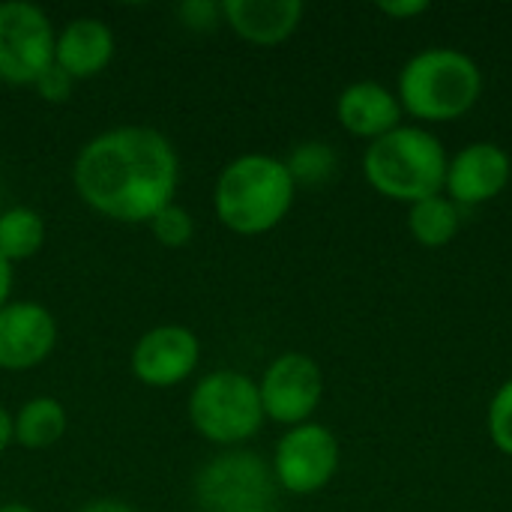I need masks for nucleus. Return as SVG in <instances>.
I'll return each mask as SVG.
<instances>
[{
	"instance_id": "f8f14e48",
	"label": "nucleus",
	"mask_w": 512,
	"mask_h": 512,
	"mask_svg": "<svg viewBox=\"0 0 512 512\" xmlns=\"http://www.w3.org/2000/svg\"><path fill=\"white\" fill-rule=\"evenodd\" d=\"M512 177L510 156L492 144V141H477L459 150L450 165H447V183L444 189L450 192V201L459 207H477L492 198H498Z\"/></svg>"
},
{
	"instance_id": "6e6552de",
	"label": "nucleus",
	"mask_w": 512,
	"mask_h": 512,
	"mask_svg": "<svg viewBox=\"0 0 512 512\" xmlns=\"http://www.w3.org/2000/svg\"><path fill=\"white\" fill-rule=\"evenodd\" d=\"M339 468V441L327 426L303 423L288 429L273 456L276 483L294 495H312L324 489Z\"/></svg>"
},
{
	"instance_id": "a211bd4d",
	"label": "nucleus",
	"mask_w": 512,
	"mask_h": 512,
	"mask_svg": "<svg viewBox=\"0 0 512 512\" xmlns=\"http://www.w3.org/2000/svg\"><path fill=\"white\" fill-rule=\"evenodd\" d=\"M45 243V222L30 207H9L0 213V255L12 261L33 258Z\"/></svg>"
},
{
	"instance_id": "bb28decb",
	"label": "nucleus",
	"mask_w": 512,
	"mask_h": 512,
	"mask_svg": "<svg viewBox=\"0 0 512 512\" xmlns=\"http://www.w3.org/2000/svg\"><path fill=\"white\" fill-rule=\"evenodd\" d=\"M12 444V414L0 408V453Z\"/></svg>"
},
{
	"instance_id": "2eb2a0df",
	"label": "nucleus",
	"mask_w": 512,
	"mask_h": 512,
	"mask_svg": "<svg viewBox=\"0 0 512 512\" xmlns=\"http://www.w3.org/2000/svg\"><path fill=\"white\" fill-rule=\"evenodd\" d=\"M336 114H339V123L351 135L369 138V141H378L387 132L402 126L399 123L402 120L399 96L378 81H357V84L345 87L336 102Z\"/></svg>"
},
{
	"instance_id": "5701e85b",
	"label": "nucleus",
	"mask_w": 512,
	"mask_h": 512,
	"mask_svg": "<svg viewBox=\"0 0 512 512\" xmlns=\"http://www.w3.org/2000/svg\"><path fill=\"white\" fill-rule=\"evenodd\" d=\"M72 78L57 66V63H51L39 78H36V93L45 99V102H63V99H69V93H72Z\"/></svg>"
},
{
	"instance_id": "c85d7f7f",
	"label": "nucleus",
	"mask_w": 512,
	"mask_h": 512,
	"mask_svg": "<svg viewBox=\"0 0 512 512\" xmlns=\"http://www.w3.org/2000/svg\"><path fill=\"white\" fill-rule=\"evenodd\" d=\"M0 213H3V210H0Z\"/></svg>"
},
{
	"instance_id": "f03ea898",
	"label": "nucleus",
	"mask_w": 512,
	"mask_h": 512,
	"mask_svg": "<svg viewBox=\"0 0 512 512\" xmlns=\"http://www.w3.org/2000/svg\"><path fill=\"white\" fill-rule=\"evenodd\" d=\"M294 180L282 159L246 153L228 162L216 180L213 207L219 222L243 237L276 228L294 204Z\"/></svg>"
},
{
	"instance_id": "412c9836",
	"label": "nucleus",
	"mask_w": 512,
	"mask_h": 512,
	"mask_svg": "<svg viewBox=\"0 0 512 512\" xmlns=\"http://www.w3.org/2000/svg\"><path fill=\"white\" fill-rule=\"evenodd\" d=\"M489 435L501 453L512 456V378L495 393L489 405Z\"/></svg>"
},
{
	"instance_id": "9b49d317",
	"label": "nucleus",
	"mask_w": 512,
	"mask_h": 512,
	"mask_svg": "<svg viewBox=\"0 0 512 512\" xmlns=\"http://www.w3.org/2000/svg\"><path fill=\"white\" fill-rule=\"evenodd\" d=\"M57 345L54 315L33 300L6 303L0 309V369L27 372L42 366Z\"/></svg>"
},
{
	"instance_id": "cd10ccee",
	"label": "nucleus",
	"mask_w": 512,
	"mask_h": 512,
	"mask_svg": "<svg viewBox=\"0 0 512 512\" xmlns=\"http://www.w3.org/2000/svg\"><path fill=\"white\" fill-rule=\"evenodd\" d=\"M0 512H33L30 507L18 504V501H9V504H0Z\"/></svg>"
},
{
	"instance_id": "aec40b11",
	"label": "nucleus",
	"mask_w": 512,
	"mask_h": 512,
	"mask_svg": "<svg viewBox=\"0 0 512 512\" xmlns=\"http://www.w3.org/2000/svg\"><path fill=\"white\" fill-rule=\"evenodd\" d=\"M150 228H153V237H156L162 246H168V249L186 246V243L192 240V234H195V222H192L189 210L180 207V204H174V201H171L168 207H162V210L150 219Z\"/></svg>"
},
{
	"instance_id": "b1692460",
	"label": "nucleus",
	"mask_w": 512,
	"mask_h": 512,
	"mask_svg": "<svg viewBox=\"0 0 512 512\" xmlns=\"http://www.w3.org/2000/svg\"><path fill=\"white\" fill-rule=\"evenodd\" d=\"M378 9L384 12V15H390V18H396V21H405V18H414V15H423L426 9H429V3L426 0H396V3H378Z\"/></svg>"
},
{
	"instance_id": "9d476101",
	"label": "nucleus",
	"mask_w": 512,
	"mask_h": 512,
	"mask_svg": "<svg viewBox=\"0 0 512 512\" xmlns=\"http://www.w3.org/2000/svg\"><path fill=\"white\" fill-rule=\"evenodd\" d=\"M201 360L198 336L183 324H162L147 330L132 348V375L153 387L168 390L183 384Z\"/></svg>"
},
{
	"instance_id": "4468645a",
	"label": "nucleus",
	"mask_w": 512,
	"mask_h": 512,
	"mask_svg": "<svg viewBox=\"0 0 512 512\" xmlns=\"http://www.w3.org/2000/svg\"><path fill=\"white\" fill-rule=\"evenodd\" d=\"M114 57V33L99 18H72L54 39V63L72 78L84 81L99 75Z\"/></svg>"
},
{
	"instance_id": "4be33fe9",
	"label": "nucleus",
	"mask_w": 512,
	"mask_h": 512,
	"mask_svg": "<svg viewBox=\"0 0 512 512\" xmlns=\"http://www.w3.org/2000/svg\"><path fill=\"white\" fill-rule=\"evenodd\" d=\"M180 21L189 27V30H213L216 21L222 18V3H213V0H186L180 3L177 9Z\"/></svg>"
},
{
	"instance_id": "0eeeda50",
	"label": "nucleus",
	"mask_w": 512,
	"mask_h": 512,
	"mask_svg": "<svg viewBox=\"0 0 512 512\" xmlns=\"http://www.w3.org/2000/svg\"><path fill=\"white\" fill-rule=\"evenodd\" d=\"M54 27L48 15L24 0L0 3V81L36 84L54 63Z\"/></svg>"
},
{
	"instance_id": "ddd939ff",
	"label": "nucleus",
	"mask_w": 512,
	"mask_h": 512,
	"mask_svg": "<svg viewBox=\"0 0 512 512\" xmlns=\"http://www.w3.org/2000/svg\"><path fill=\"white\" fill-rule=\"evenodd\" d=\"M306 6L300 0H225V24L252 45H279L303 21Z\"/></svg>"
},
{
	"instance_id": "f257e3e1",
	"label": "nucleus",
	"mask_w": 512,
	"mask_h": 512,
	"mask_svg": "<svg viewBox=\"0 0 512 512\" xmlns=\"http://www.w3.org/2000/svg\"><path fill=\"white\" fill-rule=\"evenodd\" d=\"M180 177L174 144L150 126H120L90 138L72 183L81 201L105 219L138 225L171 204Z\"/></svg>"
},
{
	"instance_id": "423d86ee",
	"label": "nucleus",
	"mask_w": 512,
	"mask_h": 512,
	"mask_svg": "<svg viewBox=\"0 0 512 512\" xmlns=\"http://www.w3.org/2000/svg\"><path fill=\"white\" fill-rule=\"evenodd\" d=\"M273 468L249 450H231L207 462L195 477L201 512H270L276 504Z\"/></svg>"
},
{
	"instance_id": "dca6fc26",
	"label": "nucleus",
	"mask_w": 512,
	"mask_h": 512,
	"mask_svg": "<svg viewBox=\"0 0 512 512\" xmlns=\"http://www.w3.org/2000/svg\"><path fill=\"white\" fill-rule=\"evenodd\" d=\"M66 426V408L51 396H36L24 402L21 411L12 417V441L24 450H45L63 438Z\"/></svg>"
},
{
	"instance_id": "39448f33",
	"label": "nucleus",
	"mask_w": 512,
	"mask_h": 512,
	"mask_svg": "<svg viewBox=\"0 0 512 512\" xmlns=\"http://www.w3.org/2000/svg\"><path fill=\"white\" fill-rule=\"evenodd\" d=\"M189 420L210 444L234 447L255 438L264 423L258 384L243 372H210L189 396Z\"/></svg>"
},
{
	"instance_id": "6ab92c4d",
	"label": "nucleus",
	"mask_w": 512,
	"mask_h": 512,
	"mask_svg": "<svg viewBox=\"0 0 512 512\" xmlns=\"http://www.w3.org/2000/svg\"><path fill=\"white\" fill-rule=\"evenodd\" d=\"M294 186H321L336 174V153L330 144L324 141H303L300 147H294V153L285 162Z\"/></svg>"
},
{
	"instance_id": "f3484780",
	"label": "nucleus",
	"mask_w": 512,
	"mask_h": 512,
	"mask_svg": "<svg viewBox=\"0 0 512 512\" xmlns=\"http://www.w3.org/2000/svg\"><path fill=\"white\" fill-rule=\"evenodd\" d=\"M459 228H462V213H459V204H453L450 198L435 195V198L411 204L408 231L420 246L441 249L459 234Z\"/></svg>"
},
{
	"instance_id": "a878e982",
	"label": "nucleus",
	"mask_w": 512,
	"mask_h": 512,
	"mask_svg": "<svg viewBox=\"0 0 512 512\" xmlns=\"http://www.w3.org/2000/svg\"><path fill=\"white\" fill-rule=\"evenodd\" d=\"M9 294H12V264L0 255V309L9 303Z\"/></svg>"
},
{
	"instance_id": "7ed1b4c3",
	"label": "nucleus",
	"mask_w": 512,
	"mask_h": 512,
	"mask_svg": "<svg viewBox=\"0 0 512 512\" xmlns=\"http://www.w3.org/2000/svg\"><path fill=\"white\" fill-rule=\"evenodd\" d=\"M447 153L444 144L420 129L399 126L384 138L372 141L363 156V174L369 186L393 201H426L444 192L447 183Z\"/></svg>"
},
{
	"instance_id": "1a4fd4ad",
	"label": "nucleus",
	"mask_w": 512,
	"mask_h": 512,
	"mask_svg": "<svg viewBox=\"0 0 512 512\" xmlns=\"http://www.w3.org/2000/svg\"><path fill=\"white\" fill-rule=\"evenodd\" d=\"M258 393H261L264 417L294 429L309 423V417L321 405L324 375L309 354L288 351L267 366Z\"/></svg>"
},
{
	"instance_id": "20e7f679",
	"label": "nucleus",
	"mask_w": 512,
	"mask_h": 512,
	"mask_svg": "<svg viewBox=\"0 0 512 512\" xmlns=\"http://www.w3.org/2000/svg\"><path fill=\"white\" fill-rule=\"evenodd\" d=\"M480 93V66L456 48H426L414 54L399 75V105L429 123L459 120L477 105Z\"/></svg>"
},
{
	"instance_id": "393cba45",
	"label": "nucleus",
	"mask_w": 512,
	"mask_h": 512,
	"mask_svg": "<svg viewBox=\"0 0 512 512\" xmlns=\"http://www.w3.org/2000/svg\"><path fill=\"white\" fill-rule=\"evenodd\" d=\"M78 512H135L129 504L123 501H114V498H99V501H90L84 504Z\"/></svg>"
}]
</instances>
